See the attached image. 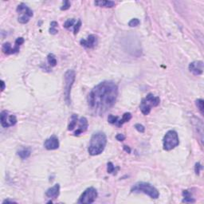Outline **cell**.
<instances>
[{"mask_svg":"<svg viewBox=\"0 0 204 204\" xmlns=\"http://www.w3.org/2000/svg\"><path fill=\"white\" fill-rule=\"evenodd\" d=\"M180 144V139L177 132L168 131L163 139V147L165 151H171Z\"/></svg>","mask_w":204,"mask_h":204,"instance_id":"8992f818","label":"cell"},{"mask_svg":"<svg viewBox=\"0 0 204 204\" xmlns=\"http://www.w3.org/2000/svg\"><path fill=\"white\" fill-rule=\"evenodd\" d=\"M80 44L82 46L88 48V49L93 48L97 44V37L96 35H89L88 38L86 39H82L80 41Z\"/></svg>","mask_w":204,"mask_h":204,"instance_id":"8fae6325","label":"cell"},{"mask_svg":"<svg viewBox=\"0 0 204 204\" xmlns=\"http://www.w3.org/2000/svg\"><path fill=\"white\" fill-rule=\"evenodd\" d=\"M195 104L197 108H199V110L200 111V112L203 114V109H204V101L202 99H198V100H195Z\"/></svg>","mask_w":204,"mask_h":204,"instance_id":"cb8c5ba5","label":"cell"},{"mask_svg":"<svg viewBox=\"0 0 204 204\" xmlns=\"http://www.w3.org/2000/svg\"><path fill=\"white\" fill-rule=\"evenodd\" d=\"M159 103H160V99L159 97L154 96L152 93L148 94L146 97L142 99L140 104L141 112L145 116H147L151 112V108L158 106Z\"/></svg>","mask_w":204,"mask_h":204,"instance_id":"277c9868","label":"cell"},{"mask_svg":"<svg viewBox=\"0 0 204 204\" xmlns=\"http://www.w3.org/2000/svg\"><path fill=\"white\" fill-rule=\"evenodd\" d=\"M6 202H14V201H13V200L6 199V200H4L3 202H2V203H6Z\"/></svg>","mask_w":204,"mask_h":204,"instance_id":"d590c367","label":"cell"},{"mask_svg":"<svg viewBox=\"0 0 204 204\" xmlns=\"http://www.w3.org/2000/svg\"><path fill=\"white\" fill-rule=\"evenodd\" d=\"M1 85H2V89H1V90H2V92H3L5 89V82H3V81H1Z\"/></svg>","mask_w":204,"mask_h":204,"instance_id":"e575fe53","label":"cell"},{"mask_svg":"<svg viewBox=\"0 0 204 204\" xmlns=\"http://www.w3.org/2000/svg\"><path fill=\"white\" fill-rule=\"evenodd\" d=\"M76 74L74 70H69L65 72L64 79H65V83H64V95H65V102L68 104L71 103V99H70V95H71V89L73 87L74 82H75Z\"/></svg>","mask_w":204,"mask_h":204,"instance_id":"5b68a950","label":"cell"},{"mask_svg":"<svg viewBox=\"0 0 204 204\" xmlns=\"http://www.w3.org/2000/svg\"><path fill=\"white\" fill-rule=\"evenodd\" d=\"M81 27H82V21L79 19V20H78V22L75 23V25H74V35H78V33L79 32Z\"/></svg>","mask_w":204,"mask_h":204,"instance_id":"83f0119b","label":"cell"},{"mask_svg":"<svg viewBox=\"0 0 204 204\" xmlns=\"http://www.w3.org/2000/svg\"><path fill=\"white\" fill-rule=\"evenodd\" d=\"M140 23V22L138 19H133L129 23V26L130 27H136L137 26H139Z\"/></svg>","mask_w":204,"mask_h":204,"instance_id":"f1b7e54d","label":"cell"},{"mask_svg":"<svg viewBox=\"0 0 204 204\" xmlns=\"http://www.w3.org/2000/svg\"><path fill=\"white\" fill-rule=\"evenodd\" d=\"M97 191L95 188L92 187L89 188L81 195L78 200V203H93L97 198Z\"/></svg>","mask_w":204,"mask_h":204,"instance_id":"ba28073f","label":"cell"},{"mask_svg":"<svg viewBox=\"0 0 204 204\" xmlns=\"http://www.w3.org/2000/svg\"><path fill=\"white\" fill-rule=\"evenodd\" d=\"M17 154L22 159H26L30 157V155L31 154V151L29 148H23L21 150H19Z\"/></svg>","mask_w":204,"mask_h":204,"instance_id":"2e32d148","label":"cell"},{"mask_svg":"<svg viewBox=\"0 0 204 204\" xmlns=\"http://www.w3.org/2000/svg\"><path fill=\"white\" fill-rule=\"evenodd\" d=\"M79 126H78V129L74 132V135L75 137H78L79 135H81L82 133H86L87 129H88V120L85 117V116H82L79 119Z\"/></svg>","mask_w":204,"mask_h":204,"instance_id":"7c38bea8","label":"cell"},{"mask_svg":"<svg viewBox=\"0 0 204 204\" xmlns=\"http://www.w3.org/2000/svg\"><path fill=\"white\" fill-rule=\"evenodd\" d=\"M44 147L47 150H56L59 148V140L55 135L51 136L44 142Z\"/></svg>","mask_w":204,"mask_h":204,"instance_id":"9c48e42d","label":"cell"},{"mask_svg":"<svg viewBox=\"0 0 204 204\" xmlns=\"http://www.w3.org/2000/svg\"><path fill=\"white\" fill-rule=\"evenodd\" d=\"M123 148H124V150H125L126 152L128 153H131V148L129 147V146H126V145H124L123 146Z\"/></svg>","mask_w":204,"mask_h":204,"instance_id":"836d02e7","label":"cell"},{"mask_svg":"<svg viewBox=\"0 0 204 204\" xmlns=\"http://www.w3.org/2000/svg\"><path fill=\"white\" fill-rule=\"evenodd\" d=\"M57 26H58V23H57V22H55V21H53V22H51L50 23V27H49V34L50 35H57V33H58V31H57V30L56 29V27H57Z\"/></svg>","mask_w":204,"mask_h":204,"instance_id":"603a6c76","label":"cell"},{"mask_svg":"<svg viewBox=\"0 0 204 204\" xmlns=\"http://www.w3.org/2000/svg\"><path fill=\"white\" fill-rule=\"evenodd\" d=\"M189 70L194 75H201L203 72V62L202 61H193L189 65Z\"/></svg>","mask_w":204,"mask_h":204,"instance_id":"30bf717a","label":"cell"},{"mask_svg":"<svg viewBox=\"0 0 204 204\" xmlns=\"http://www.w3.org/2000/svg\"><path fill=\"white\" fill-rule=\"evenodd\" d=\"M16 11L19 14H20V16L19 17L18 22L21 24H27L29 23V21L34 16L33 10L29 6H27L25 3H21L17 6Z\"/></svg>","mask_w":204,"mask_h":204,"instance_id":"52a82bcc","label":"cell"},{"mask_svg":"<svg viewBox=\"0 0 204 204\" xmlns=\"http://www.w3.org/2000/svg\"><path fill=\"white\" fill-rule=\"evenodd\" d=\"M135 129H137L139 133H144L145 131L144 126L142 125H140V124H136V125H135Z\"/></svg>","mask_w":204,"mask_h":204,"instance_id":"4dcf8cb0","label":"cell"},{"mask_svg":"<svg viewBox=\"0 0 204 204\" xmlns=\"http://www.w3.org/2000/svg\"><path fill=\"white\" fill-rule=\"evenodd\" d=\"M76 23V21L74 19H68V20L65 21V23H64V27L66 29L70 28L71 27H73L74 25V23Z\"/></svg>","mask_w":204,"mask_h":204,"instance_id":"484cf974","label":"cell"},{"mask_svg":"<svg viewBox=\"0 0 204 204\" xmlns=\"http://www.w3.org/2000/svg\"><path fill=\"white\" fill-rule=\"evenodd\" d=\"M116 139L117 140H118V141L125 140V135L121 134V133H120V134L116 135Z\"/></svg>","mask_w":204,"mask_h":204,"instance_id":"d6a6232c","label":"cell"},{"mask_svg":"<svg viewBox=\"0 0 204 204\" xmlns=\"http://www.w3.org/2000/svg\"><path fill=\"white\" fill-rule=\"evenodd\" d=\"M183 196H184V199L182 201L183 202H191V203H192V202H195V200L192 198L191 194L189 191L184 190L183 191Z\"/></svg>","mask_w":204,"mask_h":204,"instance_id":"ac0fdd59","label":"cell"},{"mask_svg":"<svg viewBox=\"0 0 204 204\" xmlns=\"http://www.w3.org/2000/svg\"><path fill=\"white\" fill-rule=\"evenodd\" d=\"M78 122V116L77 114H73L71 116V120H70V122L68 125V131H73L74 129V128L76 127L77 124Z\"/></svg>","mask_w":204,"mask_h":204,"instance_id":"d6986e66","label":"cell"},{"mask_svg":"<svg viewBox=\"0 0 204 204\" xmlns=\"http://www.w3.org/2000/svg\"><path fill=\"white\" fill-rule=\"evenodd\" d=\"M0 121H1V125L3 128H9L10 125V115H8V112L6 110L2 111L1 115H0Z\"/></svg>","mask_w":204,"mask_h":204,"instance_id":"5bb4252c","label":"cell"},{"mask_svg":"<svg viewBox=\"0 0 204 204\" xmlns=\"http://www.w3.org/2000/svg\"><path fill=\"white\" fill-rule=\"evenodd\" d=\"M202 169V166L200 163H196L195 166V172L196 175H199L201 170Z\"/></svg>","mask_w":204,"mask_h":204,"instance_id":"f546056e","label":"cell"},{"mask_svg":"<svg viewBox=\"0 0 204 204\" xmlns=\"http://www.w3.org/2000/svg\"><path fill=\"white\" fill-rule=\"evenodd\" d=\"M117 96L118 86L115 82H100L88 95L87 101L90 112L95 116H102L114 105Z\"/></svg>","mask_w":204,"mask_h":204,"instance_id":"6da1fadb","label":"cell"},{"mask_svg":"<svg viewBox=\"0 0 204 204\" xmlns=\"http://www.w3.org/2000/svg\"><path fill=\"white\" fill-rule=\"evenodd\" d=\"M47 61H48V63H49V65H50L51 67L56 66V65H57V63L55 55H54L53 53H49V54L47 55Z\"/></svg>","mask_w":204,"mask_h":204,"instance_id":"7402d4cb","label":"cell"},{"mask_svg":"<svg viewBox=\"0 0 204 204\" xmlns=\"http://www.w3.org/2000/svg\"><path fill=\"white\" fill-rule=\"evenodd\" d=\"M24 38H18L15 40V42H14V46L13 48V54L14 53H17L19 52V49H20V46L23 45L24 43Z\"/></svg>","mask_w":204,"mask_h":204,"instance_id":"ffe728a7","label":"cell"},{"mask_svg":"<svg viewBox=\"0 0 204 204\" xmlns=\"http://www.w3.org/2000/svg\"><path fill=\"white\" fill-rule=\"evenodd\" d=\"M119 117L118 116H115L113 115H109L108 117V121L111 125H116V123L118 121Z\"/></svg>","mask_w":204,"mask_h":204,"instance_id":"d4e9b609","label":"cell"},{"mask_svg":"<svg viewBox=\"0 0 204 204\" xmlns=\"http://www.w3.org/2000/svg\"><path fill=\"white\" fill-rule=\"evenodd\" d=\"M2 50L3 52V53L6 54V55H9V54H13V48L11 47L10 43L6 42L2 45Z\"/></svg>","mask_w":204,"mask_h":204,"instance_id":"44dd1931","label":"cell"},{"mask_svg":"<svg viewBox=\"0 0 204 204\" xmlns=\"http://www.w3.org/2000/svg\"><path fill=\"white\" fill-rule=\"evenodd\" d=\"M131 191L133 193H144L154 199H158L159 196V193L157 189L151 184L145 183V182H139L135 184L131 189Z\"/></svg>","mask_w":204,"mask_h":204,"instance_id":"3957f363","label":"cell"},{"mask_svg":"<svg viewBox=\"0 0 204 204\" xmlns=\"http://www.w3.org/2000/svg\"><path fill=\"white\" fill-rule=\"evenodd\" d=\"M60 194V184H57L55 185L52 187V188H49L48 190L46 191V195L48 198L50 199H57Z\"/></svg>","mask_w":204,"mask_h":204,"instance_id":"4fadbf2b","label":"cell"},{"mask_svg":"<svg viewBox=\"0 0 204 204\" xmlns=\"http://www.w3.org/2000/svg\"><path fill=\"white\" fill-rule=\"evenodd\" d=\"M107 144V137L101 132L94 133L91 137L88 151L91 155H98L104 151Z\"/></svg>","mask_w":204,"mask_h":204,"instance_id":"7a4b0ae2","label":"cell"},{"mask_svg":"<svg viewBox=\"0 0 204 204\" xmlns=\"http://www.w3.org/2000/svg\"><path fill=\"white\" fill-rule=\"evenodd\" d=\"M107 172L108 173L112 174L113 172H116V171L115 170V166L113 165V163L112 162H108V164H107Z\"/></svg>","mask_w":204,"mask_h":204,"instance_id":"4316f807","label":"cell"},{"mask_svg":"<svg viewBox=\"0 0 204 204\" xmlns=\"http://www.w3.org/2000/svg\"><path fill=\"white\" fill-rule=\"evenodd\" d=\"M131 119H132V114H131L130 112H125V114L123 115L122 118L120 119V120H118V121H117V123H116V125L120 128V127L122 126L125 123L129 122Z\"/></svg>","mask_w":204,"mask_h":204,"instance_id":"e0dca14e","label":"cell"},{"mask_svg":"<svg viewBox=\"0 0 204 204\" xmlns=\"http://www.w3.org/2000/svg\"><path fill=\"white\" fill-rule=\"evenodd\" d=\"M70 2H69V1H67V0H65V1H64L63 5L61 6V10H66L70 8Z\"/></svg>","mask_w":204,"mask_h":204,"instance_id":"1f68e13d","label":"cell"},{"mask_svg":"<svg viewBox=\"0 0 204 204\" xmlns=\"http://www.w3.org/2000/svg\"><path fill=\"white\" fill-rule=\"evenodd\" d=\"M94 4L100 7H106V8H112L116 5L113 1H107V0H102V1H95Z\"/></svg>","mask_w":204,"mask_h":204,"instance_id":"9a60e30c","label":"cell"}]
</instances>
